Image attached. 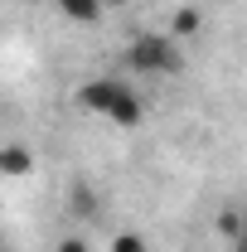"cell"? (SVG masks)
Instances as JSON below:
<instances>
[{"mask_svg": "<svg viewBox=\"0 0 247 252\" xmlns=\"http://www.w3.org/2000/svg\"><path fill=\"white\" fill-rule=\"evenodd\" d=\"M0 252H10V248H5V243H0Z\"/></svg>", "mask_w": 247, "mask_h": 252, "instance_id": "obj_7", "label": "cell"}, {"mask_svg": "<svg viewBox=\"0 0 247 252\" xmlns=\"http://www.w3.org/2000/svg\"><path fill=\"white\" fill-rule=\"evenodd\" d=\"M126 93V83L122 78H93L83 93H78V102L93 112V117H112V107H117V97Z\"/></svg>", "mask_w": 247, "mask_h": 252, "instance_id": "obj_2", "label": "cell"}, {"mask_svg": "<svg viewBox=\"0 0 247 252\" xmlns=\"http://www.w3.org/2000/svg\"><path fill=\"white\" fill-rule=\"evenodd\" d=\"M59 10L73 20V25H93V20L107 10V5H102V0H59Z\"/></svg>", "mask_w": 247, "mask_h": 252, "instance_id": "obj_3", "label": "cell"}, {"mask_svg": "<svg viewBox=\"0 0 247 252\" xmlns=\"http://www.w3.org/2000/svg\"><path fill=\"white\" fill-rule=\"evenodd\" d=\"M175 63H180V54H175L170 34H136V39L126 44V68H131L136 78H160V73H170Z\"/></svg>", "mask_w": 247, "mask_h": 252, "instance_id": "obj_1", "label": "cell"}, {"mask_svg": "<svg viewBox=\"0 0 247 252\" xmlns=\"http://www.w3.org/2000/svg\"><path fill=\"white\" fill-rule=\"evenodd\" d=\"M59 252H93V243H83V238H63Z\"/></svg>", "mask_w": 247, "mask_h": 252, "instance_id": "obj_6", "label": "cell"}, {"mask_svg": "<svg viewBox=\"0 0 247 252\" xmlns=\"http://www.w3.org/2000/svg\"><path fill=\"white\" fill-rule=\"evenodd\" d=\"M112 252H151V248H146V238H136V233H122V238L112 243Z\"/></svg>", "mask_w": 247, "mask_h": 252, "instance_id": "obj_5", "label": "cell"}, {"mask_svg": "<svg viewBox=\"0 0 247 252\" xmlns=\"http://www.w3.org/2000/svg\"><path fill=\"white\" fill-rule=\"evenodd\" d=\"M30 170H34V156L25 146H5L0 151V175H30Z\"/></svg>", "mask_w": 247, "mask_h": 252, "instance_id": "obj_4", "label": "cell"}]
</instances>
